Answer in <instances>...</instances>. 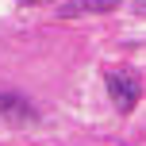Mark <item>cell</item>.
<instances>
[{"mask_svg": "<svg viewBox=\"0 0 146 146\" xmlns=\"http://www.w3.org/2000/svg\"><path fill=\"white\" fill-rule=\"evenodd\" d=\"M104 85H108L111 104H115L123 115H127V111H135V104H139V96H142V81H139V73H135V69L111 66L108 73H104Z\"/></svg>", "mask_w": 146, "mask_h": 146, "instance_id": "6da1fadb", "label": "cell"}, {"mask_svg": "<svg viewBox=\"0 0 146 146\" xmlns=\"http://www.w3.org/2000/svg\"><path fill=\"white\" fill-rule=\"evenodd\" d=\"M38 119V108L19 92H0V123L4 127H31Z\"/></svg>", "mask_w": 146, "mask_h": 146, "instance_id": "7a4b0ae2", "label": "cell"}, {"mask_svg": "<svg viewBox=\"0 0 146 146\" xmlns=\"http://www.w3.org/2000/svg\"><path fill=\"white\" fill-rule=\"evenodd\" d=\"M111 8H119V0H62L58 15H66V19H73V15H104Z\"/></svg>", "mask_w": 146, "mask_h": 146, "instance_id": "3957f363", "label": "cell"}, {"mask_svg": "<svg viewBox=\"0 0 146 146\" xmlns=\"http://www.w3.org/2000/svg\"><path fill=\"white\" fill-rule=\"evenodd\" d=\"M62 0H19V8H58Z\"/></svg>", "mask_w": 146, "mask_h": 146, "instance_id": "277c9868", "label": "cell"}, {"mask_svg": "<svg viewBox=\"0 0 146 146\" xmlns=\"http://www.w3.org/2000/svg\"><path fill=\"white\" fill-rule=\"evenodd\" d=\"M135 12H139L142 19H146V0H135Z\"/></svg>", "mask_w": 146, "mask_h": 146, "instance_id": "5b68a950", "label": "cell"}]
</instances>
